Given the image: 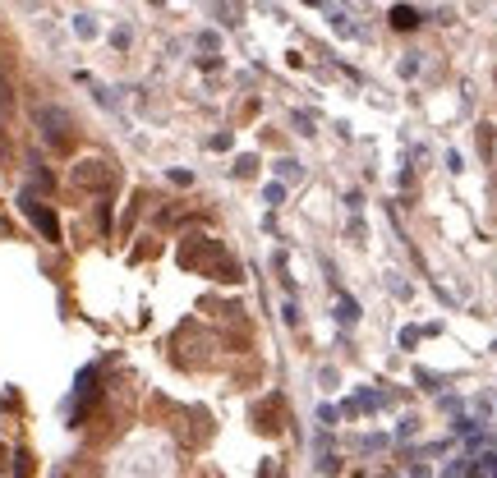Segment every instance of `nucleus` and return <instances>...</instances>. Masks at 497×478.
I'll use <instances>...</instances> for the list:
<instances>
[{
	"label": "nucleus",
	"mask_w": 497,
	"mask_h": 478,
	"mask_svg": "<svg viewBox=\"0 0 497 478\" xmlns=\"http://www.w3.org/2000/svg\"><path fill=\"white\" fill-rule=\"evenodd\" d=\"M33 120H37V129H42L46 148H55V152H74V143H79V129H74V115L65 111V106H37Z\"/></svg>",
	"instance_id": "nucleus-1"
},
{
	"label": "nucleus",
	"mask_w": 497,
	"mask_h": 478,
	"mask_svg": "<svg viewBox=\"0 0 497 478\" xmlns=\"http://www.w3.org/2000/svg\"><path fill=\"white\" fill-rule=\"evenodd\" d=\"M217 258H226V244H221V239L189 235V239L180 244V267H184V271H203V276H208Z\"/></svg>",
	"instance_id": "nucleus-2"
},
{
	"label": "nucleus",
	"mask_w": 497,
	"mask_h": 478,
	"mask_svg": "<svg viewBox=\"0 0 497 478\" xmlns=\"http://www.w3.org/2000/svg\"><path fill=\"white\" fill-rule=\"evenodd\" d=\"M70 180H74V189H83V193H106L115 184V165L102 161V157H79Z\"/></svg>",
	"instance_id": "nucleus-3"
},
{
	"label": "nucleus",
	"mask_w": 497,
	"mask_h": 478,
	"mask_svg": "<svg viewBox=\"0 0 497 478\" xmlns=\"http://www.w3.org/2000/svg\"><path fill=\"white\" fill-rule=\"evenodd\" d=\"M18 207H23V217L37 226V235H42L46 244H60V217H55L46 202H37L33 193H18Z\"/></svg>",
	"instance_id": "nucleus-4"
},
{
	"label": "nucleus",
	"mask_w": 497,
	"mask_h": 478,
	"mask_svg": "<svg viewBox=\"0 0 497 478\" xmlns=\"http://www.w3.org/2000/svg\"><path fill=\"white\" fill-rule=\"evenodd\" d=\"M253 428H258V433H267V437H277L281 428H286V400H281V391L262 396L258 405H253Z\"/></svg>",
	"instance_id": "nucleus-5"
},
{
	"label": "nucleus",
	"mask_w": 497,
	"mask_h": 478,
	"mask_svg": "<svg viewBox=\"0 0 497 478\" xmlns=\"http://www.w3.org/2000/svg\"><path fill=\"white\" fill-rule=\"evenodd\" d=\"M208 276H212V281H221V286H240V281H245V271H240V262L226 253V258H217V262H212V271H208Z\"/></svg>",
	"instance_id": "nucleus-6"
},
{
	"label": "nucleus",
	"mask_w": 497,
	"mask_h": 478,
	"mask_svg": "<svg viewBox=\"0 0 497 478\" xmlns=\"http://www.w3.org/2000/svg\"><path fill=\"white\" fill-rule=\"evenodd\" d=\"M387 18H392L396 33H415V28L424 23V14H419L415 5H392V14H387Z\"/></svg>",
	"instance_id": "nucleus-7"
},
{
	"label": "nucleus",
	"mask_w": 497,
	"mask_h": 478,
	"mask_svg": "<svg viewBox=\"0 0 497 478\" xmlns=\"http://www.w3.org/2000/svg\"><path fill=\"white\" fill-rule=\"evenodd\" d=\"M28 184H33V193H51L55 189V175L46 170L42 161H28Z\"/></svg>",
	"instance_id": "nucleus-8"
},
{
	"label": "nucleus",
	"mask_w": 497,
	"mask_h": 478,
	"mask_svg": "<svg viewBox=\"0 0 497 478\" xmlns=\"http://www.w3.org/2000/svg\"><path fill=\"white\" fill-rule=\"evenodd\" d=\"M465 478H497V455H479V460L465 469Z\"/></svg>",
	"instance_id": "nucleus-9"
},
{
	"label": "nucleus",
	"mask_w": 497,
	"mask_h": 478,
	"mask_svg": "<svg viewBox=\"0 0 497 478\" xmlns=\"http://www.w3.org/2000/svg\"><path fill=\"white\" fill-rule=\"evenodd\" d=\"M212 5H217V14H221V23H226V28H235L240 18H245V9H240L235 0H212Z\"/></svg>",
	"instance_id": "nucleus-10"
},
{
	"label": "nucleus",
	"mask_w": 497,
	"mask_h": 478,
	"mask_svg": "<svg viewBox=\"0 0 497 478\" xmlns=\"http://www.w3.org/2000/svg\"><path fill=\"white\" fill-rule=\"evenodd\" d=\"M336 317L346 322V327H350V322H359V304H355L350 295H341V299H336Z\"/></svg>",
	"instance_id": "nucleus-11"
},
{
	"label": "nucleus",
	"mask_w": 497,
	"mask_h": 478,
	"mask_svg": "<svg viewBox=\"0 0 497 478\" xmlns=\"http://www.w3.org/2000/svg\"><path fill=\"white\" fill-rule=\"evenodd\" d=\"M235 175H240V180H253V175H258V157H253V152H245V157L235 161Z\"/></svg>",
	"instance_id": "nucleus-12"
},
{
	"label": "nucleus",
	"mask_w": 497,
	"mask_h": 478,
	"mask_svg": "<svg viewBox=\"0 0 497 478\" xmlns=\"http://www.w3.org/2000/svg\"><path fill=\"white\" fill-rule=\"evenodd\" d=\"M14 111V87H9V79L0 74V115H9Z\"/></svg>",
	"instance_id": "nucleus-13"
},
{
	"label": "nucleus",
	"mask_w": 497,
	"mask_h": 478,
	"mask_svg": "<svg viewBox=\"0 0 497 478\" xmlns=\"http://www.w3.org/2000/svg\"><path fill=\"white\" fill-rule=\"evenodd\" d=\"M479 152L483 161H493V124H479Z\"/></svg>",
	"instance_id": "nucleus-14"
},
{
	"label": "nucleus",
	"mask_w": 497,
	"mask_h": 478,
	"mask_svg": "<svg viewBox=\"0 0 497 478\" xmlns=\"http://www.w3.org/2000/svg\"><path fill=\"white\" fill-rule=\"evenodd\" d=\"M14 474L18 478H33V455H28V451H14Z\"/></svg>",
	"instance_id": "nucleus-15"
},
{
	"label": "nucleus",
	"mask_w": 497,
	"mask_h": 478,
	"mask_svg": "<svg viewBox=\"0 0 497 478\" xmlns=\"http://www.w3.org/2000/svg\"><path fill=\"white\" fill-rule=\"evenodd\" d=\"M277 175H286V180H299L304 170H299V161H295V157H281V161H277Z\"/></svg>",
	"instance_id": "nucleus-16"
},
{
	"label": "nucleus",
	"mask_w": 497,
	"mask_h": 478,
	"mask_svg": "<svg viewBox=\"0 0 497 478\" xmlns=\"http://www.w3.org/2000/svg\"><path fill=\"white\" fill-rule=\"evenodd\" d=\"M419 340H424V327H405L401 331V349H415Z\"/></svg>",
	"instance_id": "nucleus-17"
},
{
	"label": "nucleus",
	"mask_w": 497,
	"mask_h": 478,
	"mask_svg": "<svg viewBox=\"0 0 497 478\" xmlns=\"http://www.w3.org/2000/svg\"><path fill=\"white\" fill-rule=\"evenodd\" d=\"M258 478H286V469H281V460H262L258 465Z\"/></svg>",
	"instance_id": "nucleus-18"
},
{
	"label": "nucleus",
	"mask_w": 497,
	"mask_h": 478,
	"mask_svg": "<svg viewBox=\"0 0 497 478\" xmlns=\"http://www.w3.org/2000/svg\"><path fill=\"white\" fill-rule=\"evenodd\" d=\"M419 386H424V391H437V386H442V377H437V373H428V368H419Z\"/></svg>",
	"instance_id": "nucleus-19"
},
{
	"label": "nucleus",
	"mask_w": 497,
	"mask_h": 478,
	"mask_svg": "<svg viewBox=\"0 0 497 478\" xmlns=\"http://www.w3.org/2000/svg\"><path fill=\"white\" fill-rule=\"evenodd\" d=\"M74 33H79V37H97V23L87 14H79V18H74Z\"/></svg>",
	"instance_id": "nucleus-20"
},
{
	"label": "nucleus",
	"mask_w": 497,
	"mask_h": 478,
	"mask_svg": "<svg viewBox=\"0 0 497 478\" xmlns=\"http://www.w3.org/2000/svg\"><path fill=\"white\" fill-rule=\"evenodd\" d=\"M318 469H323V478H336L341 474V455H323V465H318Z\"/></svg>",
	"instance_id": "nucleus-21"
},
{
	"label": "nucleus",
	"mask_w": 497,
	"mask_h": 478,
	"mask_svg": "<svg viewBox=\"0 0 497 478\" xmlns=\"http://www.w3.org/2000/svg\"><path fill=\"white\" fill-rule=\"evenodd\" d=\"M336 418H341V409H331V405L318 409V423H323V428H336Z\"/></svg>",
	"instance_id": "nucleus-22"
},
{
	"label": "nucleus",
	"mask_w": 497,
	"mask_h": 478,
	"mask_svg": "<svg viewBox=\"0 0 497 478\" xmlns=\"http://www.w3.org/2000/svg\"><path fill=\"white\" fill-rule=\"evenodd\" d=\"M267 202H272V207H277V202H286V184H267Z\"/></svg>",
	"instance_id": "nucleus-23"
},
{
	"label": "nucleus",
	"mask_w": 497,
	"mask_h": 478,
	"mask_svg": "<svg viewBox=\"0 0 497 478\" xmlns=\"http://www.w3.org/2000/svg\"><path fill=\"white\" fill-rule=\"evenodd\" d=\"M346 207L359 217V212H364V193H359V189H350V193H346Z\"/></svg>",
	"instance_id": "nucleus-24"
},
{
	"label": "nucleus",
	"mask_w": 497,
	"mask_h": 478,
	"mask_svg": "<svg viewBox=\"0 0 497 478\" xmlns=\"http://www.w3.org/2000/svg\"><path fill=\"white\" fill-rule=\"evenodd\" d=\"M198 46H203V51H208V55H217V46H221V37H217V33H203V37H198Z\"/></svg>",
	"instance_id": "nucleus-25"
},
{
	"label": "nucleus",
	"mask_w": 497,
	"mask_h": 478,
	"mask_svg": "<svg viewBox=\"0 0 497 478\" xmlns=\"http://www.w3.org/2000/svg\"><path fill=\"white\" fill-rule=\"evenodd\" d=\"M295 129L299 134H314V115H309V111H295Z\"/></svg>",
	"instance_id": "nucleus-26"
},
{
	"label": "nucleus",
	"mask_w": 497,
	"mask_h": 478,
	"mask_svg": "<svg viewBox=\"0 0 497 478\" xmlns=\"http://www.w3.org/2000/svg\"><path fill=\"white\" fill-rule=\"evenodd\" d=\"M97 226L111 230V202H97Z\"/></svg>",
	"instance_id": "nucleus-27"
},
{
	"label": "nucleus",
	"mask_w": 497,
	"mask_h": 478,
	"mask_svg": "<svg viewBox=\"0 0 497 478\" xmlns=\"http://www.w3.org/2000/svg\"><path fill=\"white\" fill-rule=\"evenodd\" d=\"M171 184H180V189H189V184H193V175H189V170H171Z\"/></svg>",
	"instance_id": "nucleus-28"
},
{
	"label": "nucleus",
	"mask_w": 497,
	"mask_h": 478,
	"mask_svg": "<svg viewBox=\"0 0 497 478\" xmlns=\"http://www.w3.org/2000/svg\"><path fill=\"white\" fill-rule=\"evenodd\" d=\"M465 469H470V460H456V465H447V474H442V478H461Z\"/></svg>",
	"instance_id": "nucleus-29"
},
{
	"label": "nucleus",
	"mask_w": 497,
	"mask_h": 478,
	"mask_svg": "<svg viewBox=\"0 0 497 478\" xmlns=\"http://www.w3.org/2000/svg\"><path fill=\"white\" fill-rule=\"evenodd\" d=\"M401 74H405V79H415V74H419V60H415V55H405V60H401Z\"/></svg>",
	"instance_id": "nucleus-30"
},
{
	"label": "nucleus",
	"mask_w": 497,
	"mask_h": 478,
	"mask_svg": "<svg viewBox=\"0 0 497 478\" xmlns=\"http://www.w3.org/2000/svg\"><path fill=\"white\" fill-rule=\"evenodd\" d=\"M359 446H364V451H383V446H387V437H364Z\"/></svg>",
	"instance_id": "nucleus-31"
},
{
	"label": "nucleus",
	"mask_w": 497,
	"mask_h": 478,
	"mask_svg": "<svg viewBox=\"0 0 497 478\" xmlns=\"http://www.w3.org/2000/svg\"><path fill=\"white\" fill-rule=\"evenodd\" d=\"M410 478H433V469L428 465H410Z\"/></svg>",
	"instance_id": "nucleus-32"
},
{
	"label": "nucleus",
	"mask_w": 497,
	"mask_h": 478,
	"mask_svg": "<svg viewBox=\"0 0 497 478\" xmlns=\"http://www.w3.org/2000/svg\"><path fill=\"white\" fill-rule=\"evenodd\" d=\"M9 460V451H5V442H0V465H5Z\"/></svg>",
	"instance_id": "nucleus-33"
},
{
	"label": "nucleus",
	"mask_w": 497,
	"mask_h": 478,
	"mask_svg": "<svg viewBox=\"0 0 497 478\" xmlns=\"http://www.w3.org/2000/svg\"><path fill=\"white\" fill-rule=\"evenodd\" d=\"M304 5H323V0H304Z\"/></svg>",
	"instance_id": "nucleus-34"
}]
</instances>
